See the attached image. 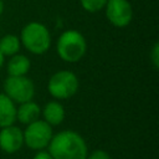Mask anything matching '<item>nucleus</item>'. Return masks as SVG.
Wrapping results in <instances>:
<instances>
[{
  "mask_svg": "<svg viewBox=\"0 0 159 159\" xmlns=\"http://www.w3.org/2000/svg\"><path fill=\"white\" fill-rule=\"evenodd\" d=\"M30 60L27 56L16 53L11 56V58L7 62V75L9 76H26V73L30 70Z\"/></svg>",
  "mask_w": 159,
  "mask_h": 159,
  "instance_id": "f8f14e48",
  "label": "nucleus"
},
{
  "mask_svg": "<svg viewBox=\"0 0 159 159\" xmlns=\"http://www.w3.org/2000/svg\"><path fill=\"white\" fill-rule=\"evenodd\" d=\"M20 42L29 52L34 55H42L47 52L51 46V35L43 24L31 21L22 27Z\"/></svg>",
  "mask_w": 159,
  "mask_h": 159,
  "instance_id": "7ed1b4c3",
  "label": "nucleus"
},
{
  "mask_svg": "<svg viewBox=\"0 0 159 159\" xmlns=\"http://www.w3.org/2000/svg\"><path fill=\"white\" fill-rule=\"evenodd\" d=\"M2 11H4V4H2V1L0 0V15L2 14Z\"/></svg>",
  "mask_w": 159,
  "mask_h": 159,
  "instance_id": "6ab92c4d",
  "label": "nucleus"
},
{
  "mask_svg": "<svg viewBox=\"0 0 159 159\" xmlns=\"http://www.w3.org/2000/svg\"><path fill=\"white\" fill-rule=\"evenodd\" d=\"M24 145V133L16 125H7L0 130V148L7 154L16 153Z\"/></svg>",
  "mask_w": 159,
  "mask_h": 159,
  "instance_id": "6e6552de",
  "label": "nucleus"
},
{
  "mask_svg": "<svg viewBox=\"0 0 159 159\" xmlns=\"http://www.w3.org/2000/svg\"><path fill=\"white\" fill-rule=\"evenodd\" d=\"M40 114H41V108L34 101L20 103L19 108H16V119L22 124H30L40 119Z\"/></svg>",
  "mask_w": 159,
  "mask_h": 159,
  "instance_id": "1a4fd4ad",
  "label": "nucleus"
},
{
  "mask_svg": "<svg viewBox=\"0 0 159 159\" xmlns=\"http://www.w3.org/2000/svg\"><path fill=\"white\" fill-rule=\"evenodd\" d=\"M16 120V106L5 94L0 93V128L12 125Z\"/></svg>",
  "mask_w": 159,
  "mask_h": 159,
  "instance_id": "9d476101",
  "label": "nucleus"
},
{
  "mask_svg": "<svg viewBox=\"0 0 159 159\" xmlns=\"http://www.w3.org/2000/svg\"><path fill=\"white\" fill-rule=\"evenodd\" d=\"M87 42L81 32L77 30L63 31L56 42V51L65 62H78L86 53Z\"/></svg>",
  "mask_w": 159,
  "mask_h": 159,
  "instance_id": "f03ea898",
  "label": "nucleus"
},
{
  "mask_svg": "<svg viewBox=\"0 0 159 159\" xmlns=\"http://www.w3.org/2000/svg\"><path fill=\"white\" fill-rule=\"evenodd\" d=\"M32 159H53V158L51 157V154H50L48 152H45V150H39V152L35 154V157H34Z\"/></svg>",
  "mask_w": 159,
  "mask_h": 159,
  "instance_id": "f3484780",
  "label": "nucleus"
},
{
  "mask_svg": "<svg viewBox=\"0 0 159 159\" xmlns=\"http://www.w3.org/2000/svg\"><path fill=\"white\" fill-rule=\"evenodd\" d=\"M150 60H152L154 68H158L159 67V43L158 42L154 43V46L150 51Z\"/></svg>",
  "mask_w": 159,
  "mask_h": 159,
  "instance_id": "2eb2a0df",
  "label": "nucleus"
},
{
  "mask_svg": "<svg viewBox=\"0 0 159 159\" xmlns=\"http://www.w3.org/2000/svg\"><path fill=\"white\" fill-rule=\"evenodd\" d=\"M78 78L77 76L67 70L58 71L51 76L47 83L48 93L56 99H67L76 94L78 91Z\"/></svg>",
  "mask_w": 159,
  "mask_h": 159,
  "instance_id": "20e7f679",
  "label": "nucleus"
},
{
  "mask_svg": "<svg viewBox=\"0 0 159 159\" xmlns=\"http://www.w3.org/2000/svg\"><path fill=\"white\" fill-rule=\"evenodd\" d=\"M43 120L52 125H58L65 119V108L63 106L57 101H51L45 104L42 109Z\"/></svg>",
  "mask_w": 159,
  "mask_h": 159,
  "instance_id": "9b49d317",
  "label": "nucleus"
},
{
  "mask_svg": "<svg viewBox=\"0 0 159 159\" xmlns=\"http://www.w3.org/2000/svg\"><path fill=\"white\" fill-rule=\"evenodd\" d=\"M4 58H5V57H4V56H2V53L0 52V68H1V67H2V65H4Z\"/></svg>",
  "mask_w": 159,
  "mask_h": 159,
  "instance_id": "a211bd4d",
  "label": "nucleus"
},
{
  "mask_svg": "<svg viewBox=\"0 0 159 159\" xmlns=\"http://www.w3.org/2000/svg\"><path fill=\"white\" fill-rule=\"evenodd\" d=\"M106 17L116 27H125L133 17V9L128 0H108L106 6Z\"/></svg>",
  "mask_w": 159,
  "mask_h": 159,
  "instance_id": "0eeeda50",
  "label": "nucleus"
},
{
  "mask_svg": "<svg viewBox=\"0 0 159 159\" xmlns=\"http://www.w3.org/2000/svg\"><path fill=\"white\" fill-rule=\"evenodd\" d=\"M4 93L14 103L32 101L35 96L34 82L26 76H7L4 82Z\"/></svg>",
  "mask_w": 159,
  "mask_h": 159,
  "instance_id": "39448f33",
  "label": "nucleus"
},
{
  "mask_svg": "<svg viewBox=\"0 0 159 159\" xmlns=\"http://www.w3.org/2000/svg\"><path fill=\"white\" fill-rule=\"evenodd\" d=\"M86 159H112V158L109 157V154H108L107 152L98 149V150L92 152L89 155H87Z\"/></svg>",
  "mask_w": 159,
  "mask_h": 159,
  "instance_id": "dca6fc26",
  "label": "nucleus"
},
{
  "mask_svg": "<svg viewBox=\"0 0 159 159\" xmlns=\"http://www.w3.org/2000/svg\"><path fill=\"white\" fill-rule=\"evenodd\" d=\"M20 39L16 35L12 34H7L5 36H2L0 39V52L2 53V56H14L16 53H19L20 50Z\"/></svg>",
  "mask_w": 159,
  "mask_h": 159,
  "instance_id": "ddd939ff",
  "label": "nucleus"
},
{
  "mask_svg": "<svg viewBox=\"0 0 159 159\" xmlns=\"http://www.w3.org/2000/svg\"><path fill=\"white\" fill-rule=\"evenodd\" d=\"M48 153L53 159H86L87 144L75 130H62L52 135Z\"/></svg>",
  "mask_w": 159,
  "mask_h": 159,
  "instance_id": "f257e3e1",
  "label": "nucleus"
},
{
  "mask_svg": "<svg viewBox=\"0 0 159 159\" xmlns=\"http://www.w3.org/2000/svg\"><path fill=\"white\" fill-rule=\"evenodd\" d=\"M108 0H80L81 6L88 12H98L103 10Z\"/></svg>",
  "mask_w": 159,
  "mask_h": 159,
  "instance_id": "4468645a",
  "label": "nucleus"
},
{
  "mask_svg": "<svg viewBox=\"0 0 159 159\" xmlns=\"http://www.w3.org/2000/svg\"><path fill=\"white\" fill-rule=\"evenodd\" d=\"M24 133V144L34 150H42L52 139V127L45 120L37 119L27 124Z\"/></svg>",
  "mask_w": 159,
  "mask_h": 159,
  "instance_id": "423d86ee",
  "label": "nucleus"
}]
</instances>
